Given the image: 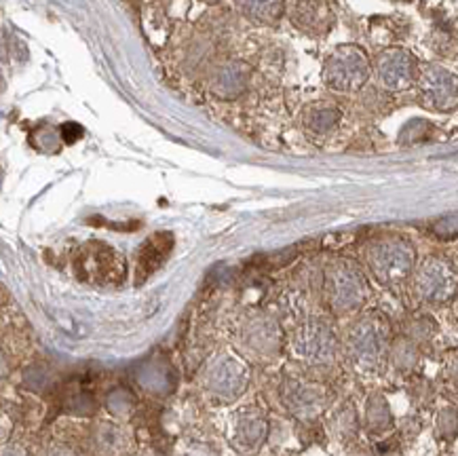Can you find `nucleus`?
Instances as JSON below:
<instances>
[{"mask_svg":"<svg viewBox=\"0 0 458 456\" xmlns=\"http://www.w3.org/2000/svg\"><path fill=\"white\" fill-rule=\"evenodd\" d=\"M368 265L378 282L386 285L403 282L414 268V248L406 239H380L368 251Z\"/></svg>","mask_w":458,"mask_h":456,"instance_id":"nucleus-1","label":"nucleus"},{"mask_svg":"<svg viewBox=\"0 0 458 456\" xmlns=\"http://www.w3.org/2000/svg\"><path fill=\"white\" fill-rule=\"evenodd\" d=\"M323 79L336 91H357L369 79V62L357 45H343L332 51L323 68Z\"/></svg>","mask_w":458,"mask_h":456,"instance_id":"nucleus-2","label":"nucleus"},{"mask_svg":"<svg viewBox=\"0 0 458 456\" xmlns=\"http://www.w3.org/2000/svg\"><path fill=\"white\" fill-rule=\"evenodd\" d=\"M366 277L353 262H336L327 271V298H330L334 311H355L366 300Z\"/></svg>","mask_w":458,"mask_h":456,"instance_id":"nucleus-3","label":"nucleus"},{"mask_svg":"<svg viewBox=\"0 0 458 456\" xmlns=\"http://www.w3.org/2000/svg\"><path fill=\"white\" fill-rule=\"evenodd\" d=\"M419 63L408 49L389 46L376 57V76L378 83L389 91H403L416 80Z\"/></svg>","mask_w":458,"mask_h":456,"instance_id":"nucleus-4","label":"nucleus"},{"mask_svg":"<svg viewBox=\"0 0 458 456\" xmlns=\"http://www.w3.org/2000/svg\"><path fill=\"white\" fill-rule=\"evenodd\" d=\"M420 99L427 108L450 110L456 106L454 74L439 66H422L416 72Z\"/></svg>","mask_w":458,"mask_h":456,"instance_id":"nucleus-5","label":"nucleus"},{"mask_svg":"<svg viewBox=\"0 0 458 456\" xmlns=\"http://www.w3.org/2000/svg\"><path fill=\"white\" fill-rule=\"evenodd\" d=\"M386 342V324L378 315L361 319L349 336V349L355 361L363 366H372L378 361Z\"/></svg>","mask_w":458,"mask_h":456,"instance_id":"nucleus-6","label":"nucleus"},{"mask_svg":"<svg viewBox=\"0 0 458 456\" xmlns=\"http://www.w3.org/2000/svg\"><path fill=\"white\" fill-rule=\"evenodd\" d=\"M290 20L309 37H326L334 26V9L330 0H293Z\"/></svg>","mask_w":458,"mask_h":456,"instance_id":"nucleus-7","label":"nucleus"},{"mask_svg":"<svg viewBox=\"0 0 458 456\" xmlns=\"http://www.w3.org/2000/svg\"><path fill=\"white\" fill-rule=\"evenodd\" d=\"M456 277L450 265L442 260H428L416 274V290L427 302H445L454 294Z\"/></svg>","mask_w":458,"mask_h":456,"instance_id":"nucleus-8","label":"nucleus"},{"mask_svg":"<svg viewBox=\"0 0 458 456\" xmlns=\"http://www.w3.org/2000/svg\"><path fill=\"white\" fill-rule=\"evenodd\" d=\"M293 349L309 361H327L334 358V350H336V338L334 332L327 325L315 324L304 325L293 338Z\"/></svg>","mask_w":458,"mask_h":456,"instance_id":"nucleus-9","label":"nucleus"},{"mask_svg":"<svg viewBox=\"0 0 458 456\" xmlns=\"http://www.w3.org/2000/svg\"><path fill=\"white\" fill-rule=\"evenodd\" d=\"M208 384L216 395L237 397L248 384V367L231 355H222L208 372Z\"/></svg>","mask_w":458,"mask_h":456,"instance_id":"nucleus-10","label":"nucleus"},{"mask_svg":"<svg viewBox=\"0 0 458 456\" xmlns=\"http://www.w3.org/2000/svg\"><path fill=\"white\" fill-rule=\"evenodd\" d=\"M98 249H93V245L87 251H83V265L81 268L87 273V277L93 282H113L114 274L123 273V265L116 258V254L106 245H96Z\"/></svg>","mask_w":458,"mask_h":456,"instance_id":"nucleus-11","label":"nucleus"},{"mask_svg":"<svg viewBox=\"0 0 458 456\" xmlns=\"http://www.w3.org/2000/svg\"><path fill=\"white\" fill-rule=\"evenodd\" d=\"M248 85V68L241 62H226L211 76V93L220 99L239 97Z\"/></svg>","mask_w":458,"mask_h":456,"instance_id":"nucleus-12","label":"nucleus"},{"mask_svg":"<svg viewBox=\"0 0 458 456\" xmlns=\"http://www.w3.org/2000/svg\"><path fill=\"white\" fill-rule=\"evenodd\" d=\"M172 249H174V237L169 235V232H157V235H152L148 241L142 245V249H140V256H138L140 282L146 277H150V274L167 260V256L172 254Z\"/></svg>","mask_w":458,"mask_h":456,"instance_id":"nucleus-13","label":"nucleus"},{"mask_svg":"<svg viewBox=\"0 0 458 456\" xmlns=\"http://www.w3.org/2000/svg\"><path fill=\"white\" fill-rule=\"evenodd\" d=\"M234 7L254 23L273 26L285 13V0H234Z\"/></svg>","mask_w":458,"mask_h":456,"instance_id":"nucleus-14","label":"nucleus"},{"mask_svg":"<svg viewBox=\"0 0 458 456\" xmlns=\"http://www.w3.org/2000/svg\"><path fill=\"white\" fill-rule=\"evenodd\" d=\"M285 400L290 403V408L293 412L301 414H310L317 408L321 406L323 401V393L319 389L309 387V384H290L285 389Z\"/></svg>","mask_w":458,"mask_h":456,"instance_id":"nucleus-15","label":"nucleus"},{"mask_svg":"<svg viewBox=\"0 0 458 456\" xmlns=\"http://www.w3.org/2000/svg\"><path fill=\"white\" fill-rule=\"evenodd\" d=\"M338 121H340L338 108L327 102H315L313 106H309L307 113H304V122H307L309 130L315 133L332 131Z\"/></svg>","mask_w":458,"mask_h":456,"instance_id":"nucleus-16","label":"nucleus"},{"mask_svg":"<svg viewBox=\"0 0 458 456\" xmlns=\"http://www.w3.org/2000/svg\"><path fill=\"white\" fill-rule=\"evenodd\" d=\"M248 338H250V344L251 347H256L258 350H271L275 344H277V330H275L273 321H267V319H258L251 324L250 332H248Z\"/></svg>","mask_w":458,"mask_h":456,"instance_id":"nucleus-17","label":"nucleus"},{"mask_svg":"<svg viewBox=\"0 0 458 456\" xmlns=\"http://www.w3.org/2000/svg\"><path fill=\"white\" fill-rule=\"evenodd\" d=\"M96 442H98V448L102 450L104 454H116L123 448L125 437H123V431L119 426L106 423V425H99Z\"/></svg>","mask_w":458,"mask_h":456,"instance_id":"nucleus-18","label":"nucleus"},{"mask_svg":"<svg viewBox=\"0 0 458 456\" xmlns=\"http://www.w3.org/2000/svg\"><path fill=\"white\" fill-rule=\"evenodd\" d=\"M391 423V414H389V406L380 395H374L368 403V425L372 429H386Z\"/></svg>","mask_w":458,"mask_h":456,"instance_id":"nucleus-19","label":"nucleus"},{"mask_svg":"<svg viewBox=\"0 0 458 456\" xmlns=\"http://www.w3.org/2000/svg\"><path fill=\"white\" fill-rule=\"evenodd\" d=\"M264 435V420L260 418H245L241 425V437L248 440V443H256Z\"/></svg>","mask_w":458,"mask_h":456,"instance_id":"nucleus-20","label":"nucleus"},{"mask_svg":"<svg viewBox=\"0 0 458 456\" xmlns=\"http://www.w3.org/2000/svg\"><path fill=\"white\" fill-rule=\"evenodd\" d=\"M0 456H28V454L23 452L21 448H17V446H9V448L0 450Z\"/></svg>","mask_w":458,"mask_h":456,"instance_id":"nucleus-21","label":"nucleus"},{"mask_svg":"<svg viewBox=\"0 0 458 456\" xmlns=\"http://www.w3.org/2000/svg\"><path fill=\"white\" fill-rule=\"evenodd\" d=\"M47 456H74V454L66 448H51L49 452H47Z\"/></svg>","mask_w":458,"mask_h":456,"instance_id":"nucleus-22","label":"nucleus"},{"mask_svg":"<svg viewBox=\"0 0 458 456\" xmlns=\"http://www.w3.org/2000/svg\"><path fill=\"white\" fill-rule=\"evenodd\" d=\"M4 372H7V359H4V355L0 353V376H4Z\"/></svg>","mask_w":458,"mask_h":456,"instance_id":"nucleus-23","label":"nucleus"},{"mask_svg":"<svg viewBox=\"0 0 458 456\" xmlns=\"http://www.w3.org/2000/svg\"><path fill=\"white\" fill-rule=\"evenodd\" d=\"M203 3H208V4H218L220 0H203Z\"/></svg>","mask_w":458,"mask_h":456,"instance_id":"nucleus-24","label":"nucleus"}]
</instances>
